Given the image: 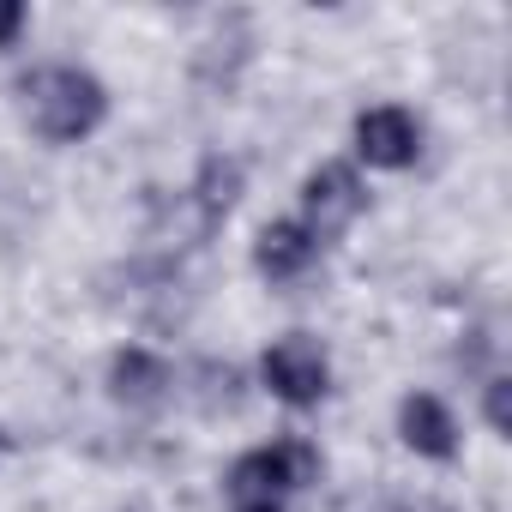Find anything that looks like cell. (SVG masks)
Wrapping results in <instances>:
<instances>
[{
	"label": "cell",
	"instance_id": "1",
	"mask_svg": "<svg viewBox=\"0 0 512 512\" xmlns=\"http://www.w3.org/2000/svg\"><path fill=\"white\" fill-rule=\"evenodd\" d=\"M25 121L43 145H79L109 121V85L85 67H37L19 85Z\"/></svg>",
	"mask_w": 512,
	"mask_h": 512
},
{
	"label": "cell",
	"instance_id": "2",
	"mask_svg": "<svg viewBox=\"0 0 512 512\" xmlns=\"http://www.w3.org/2000/svg\"><path fill=\"white\" fill-rule=\"evenodd\" d=\"M260 380H266V392H272L278 404H290V410H314V404L332 392V356H326L320 338H308V332H284V338L266 344V356H260Z\"/></svg>",
	"mask_w": 512,
	"mask_h": 512
},
{
	"label": "cell",
	"instance_id": "3",
	"mask_svg": "<svg viewBox=\"0 0 512 512\" xmlns=\"http://www.w3.org/2000/svg\"><path fill=\"white\" fill-rule=\"evenodd\" d=\"M362 211H368V187H362L356 163H320V169H308V181H302V217L296 223L314 241H338Z\"/></svg>",
	"mask_w": 512,
	"mask_h": 512
},
{
	"label": "cell",
	"instance_id": "4",
	"mask_svg": "<svg viewBox=\"0 0 512 512\" xmlns=\"http://www.w3.org/2000/svg\"><path fill=\"white\" fill-rule=\"evenodd\" d=\"M350 139H356V163L386 169V175H398V169H410L422 157V121L410 109H398V103L362 109L356 127H350Z\"/></svg>",
	"mask_w": 512,
	"mask_h": 512
},
{
	"label": "cell",
	"instance_id": "5",
	"mask_svg": "<svg viewBox=\"0 0 512 512\" xmlns=\"http://www.w3.org/2000/svg\"><path fill=\"white\" fill-rule=\"evenodd\" d=\"M398 440H404L416 458L446 464V458H458V416H452L446 398H434V392H404V398H398Z\"/></svg>",
	"mask_w": 512,
	"mask_h": 512
},
{
	"label": "cell",
	"instance_id": "6",
	"mask_svg": "<svg viewBox=\"0 0 512 512\" xmlns=\"http://www.w3.org/2000/svg\"><path fill=\"white\" fill-rule=\"evenodd\" d=\"M109 398L115 404H127V410H151V404H163L169 398V386H175V374H169V362L157 356V350H145V344H127V350H115L109 356Z\"/></svg>",
	"mask_w": 512,
	"mask_h": 512
},
{
	"label": "cell",
	"instance_id": "7",
	"mask_svg": "<svg viewBox=\"0 0 512 512\" xmlns=\"http://www.w3.org/2000/svg\"><path fill=\"white\" fill-rule=\"evenodd\" d=\"M314 253H320V241L296 217H272L260 235H253V266H260V278H272V284L302 278L314 266Z\"/></svg>",
	"mask_w": 512,
	"mask_h": 512
},
{
	"label": "cell",
	"instance_id": "8",
	"mask_svg": "<svg viewBox=\"0 0 512 512\" xmlns=\"http://www.w3.org/2000/svg\"><path fill=\"white\" fill-rule=\"evenodd\" d=\"M223 488H229L235 512H241V506H278V500L290 494L284 464H278V446H253V452H241V458L229 464Z\"/></svg>",
	"mask_w": 512,
	"mask_h": 512
},
{
	"label": "cell",
	"instance_id": "9",
	"mask_svg": "<svg viewBox=\"0 0 512 512\" xmlns=\"http://www.w3.org/2000/svg\"><path fill=\"white\" fill-rule=\"evenodd\" d=\"M241 187H247V163L241 157H229V151H211L205 163H199V175H193V205L205 211V223H217V217H229L235 211V199H241Z\"/></svg>",
	"mask_w": 512,
	"mask_h": 512
},
{
	"label": "cell",
	"instance_id": "10",
	"mask_svg": "<svg viewBox=\"0 0 512 512\" xmlns=\"http://www.w3.org/2000/svg\"><path fill=\"white\" fill-rule=\"evenodd\" d=\"M272 446H278V464H284V482H290V494L320 482L326 458H320V446H314V440H302V434H284V440H272Z\"/></svg>",
	"mask_w": 512,
	"mask_h": 512
},
{
	"label": "cell",
	"instance_id": "11",
	"mask_svg": "<svg viewBox=\"0 0 512 512\" xmlns=\"http://www.w3.org/2000/svg\"><path fill=\"white\" fill-rule=\"evenodd\" d=\"M482 422L506 440L512 434V380L506 374H494V380H482Z\"/></svg>",
	"mask_w": 512,
	"mask_h": 512
},
{
	"label": "cell",
	"instance_id": "12",
	"mask_svg": "<svg viewBox=\"0 0 512 512\" xmlns=\"http://www.w3.org/2000/svg\"><path fill=\"white\" fill-rule=\"evenodd\" d=\"M25 25H31V13L19 7V0H0V49H13L25 37Z\"/></svg>",
	"mask_w": 512,
	"mask_h": 512
},
{
	"label": "cell",
	"instance_id": "13",
	"mask_svg": "<svg viewBox=\"0 0 512 512\" xmlns=\"http://www.w3.org/2000/svg\"><path fill=\"white\" fill-rule=\"evenodd\" d=\"M241 512H284V506H241Z\"/></svg>",
	"mask_w": 512,
	"mask_h": 512
},
{
	"label": "cell",
	"instance_id": "14",
	"mask_svg": "<svg viewBox=\"0 0 512 512\" xmlns=\"http://www.w3.org/2000/svg\"><path fill=\"white\" fill-rule=\"evenodd\" d=\"M7 446H13V440H7V434H0V452H7Z\"/></svg>",
	"mask_w": 512,
	"mask_h": 512
}]
</instances>
